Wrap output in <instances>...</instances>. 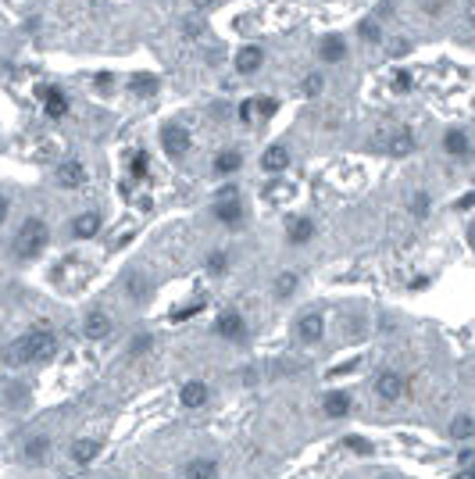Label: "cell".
I'll list each match as a JSON object with an SVG mask.
<instances>
[{
	"label": "cell",
	"mask_w": 475,
	"mask_h": 479,
	"mask_svg": "<svg viewBox=\"0 0 475 479\" xmlns=\"http://www.w3.org/2000/svg\"><path fill=\"white\" fill-rule=\"evenodd\" d=\"M58 354V340L51 329H33L26 336H19L11 347H8V365H36V361H51Z\"/></svg>",
	"instance_id": "cell-1"
},
{
	"label": "cell",
	"mask_w": 475,
	"mask_h": 479,
	"mask_svg": "<svg viewBox=\"0 0 475 479\" xmlns=\"http://www.w3.org/2000/svg\"><path fill=\"white\" fill-rule=\"evenodd\" d=\"M47 240H51L47 222H43V218H26V222H22V229L15 232V240H11V251H15V258H19V262H33V258H40V254H43Z\"/></svg>",
	"instance_id": "cell-2"
},
{
	"label": "cell",
	"mask_w": 475,
	"mask_h": 479,
	"mask_svg": "<svg viewBox=\"0 0 475 479\" xmlns=\"http://www.w3.org/2000/svg\"><path fill=\"white\" fill-rule=\"evenodd\" d=\"M214 218L225 222V225H240V222H244V200H240V190H236V186H221V190H218Z\"/></svg>",
	"instance_id": "cell-3"
},
{
	"label": "cell",
	"mask_w": 475,
	"mask_h": 479,
	"mask_svg": "<svg viewBox=\"0 0 475 479\" xmlns=\"http://www.w3.org/2000/svg\"><path fill=\"white\" fill-rule=\"evenodd\" d=\"M161 150L168 154V158H182L186 150H189V133L179 125V122H168V125H161Z\"/></svg>",
	"instance_id": "cell-4"
},
{
	"label": "cell",
	"mask_w": 475,
	"mask_h": 479,
	"mask_svg": "<svg viewBox=\"0 0 475 479\" xmlns=\"http://www.w3.org/2000/svg\"><path fill=\"white\" fill-rule=\"evenodd\" d=\"M214 333H218L221 340H244V336H247V322H244V315L236 311V308H225V311L214 319Z\"/></svg>",
	"instance_id": "cell-5"
},
{
	"label": "cell",
	"mask_w": 475,
	"mask_h": 479,
	"mask_svg": "<svg viewBox=\"0 0 475 479\" xmlns=\"http://www.w3.org/2000/svg\"><path fill=\"white\" fill-rule=\"evenodd\" d=\"M36 97L43 101V115H47V118L58 122V118L68 115V97H65L58 86H36Z\"/></svg>",
	"instance_id": "cell-6"
},
{
	"label": "cell",
	"mask_w": 475,
	"mask_h": 479,
	"mask_svg": "<svg viewBox=\"0 0 475 479\" xmlns=\"http://www.w3.org/2000/svg\"><path fill=\"white\" fill-rule=\"evenodd\" d=\"M400 393H404V376L393 372V369H382L375 376V397L379 401H400Z\"/></svg>",
	"instance_id": "cell-7"
},
{
	"label": "cell",
	"mask_w": 475,
	"mask_h": 479,
	"mask_svg": "<svg viewBox=\"0 0 475 479\" xmlns=\"http://www.w3.org/2000/svg\"><path fill=\"white\" fill-rule=\"evenodd\" d=\"M100 225H104V218H100L97 211H83V215H75V222H72V236H75V240H93V236L100 232Z\"/></svg>",
	"instance_id": "cell-8"
},
{
	"label": "cell",
	"mask_w": 475,
	"mask_h": 479,
	"mask_svg": "<svg viewBox=\"0 0 475 479\" xmlns=\"http://www.w3.org/2000/svg\"><path fill=\"white\" fill-rule=\"evenodd\" d=\"M83 333H86V340H108L111 336V319L104 315V311H90L86 315V322H83Z\"/></svg>",
	"instance_id": "cell-9"
},
{
	"label": "cell",
	"mask_w": 475,
	"mask_h": 479,
	"mask_svg": "<svg viewBox=\"0 0 475 479\" xmlns=\"http://www.w3.org/2000/svg\"><path fill=\"white\" fill-rule=\"evenodd\" d=\"M207 386L200 383V379H189V383H182L179 386V401H182V408H204L207 404Z\"/></svg>",
	"instance_id": "cell-10"
},
{
	"label": "cell",
	"mask_w": 475,
	"mask_h": 479,
	"mask_svg": "<svg viewBox=\"0 0 475 479\" xmlns=\"http://www.w3.org/2000/svg\"><path fill=\"white\" fill-rule=\"evenodd\" d=\"M265 65V51L261 47H240V54H236V68H240V76H254L258 68Z\"/></svg>",
	"instance_id": "cell-11"
},
{
	"label": "cell",
	"mask_w": 475,
	"mask_h": 479,
	"mask_svg": "<svg viewBox=\"0 0 475 479\" xmlns=\"http://www.w3.org/2000/svg\"><path fill=\"white\" fill-rule=\"evenodd\" d=\"M286 165H290V150H286V143H272L265 154H261V168L265 172H286Z\"/></svg>",
	"instance_id": "cell-12"
},
{
	"label": "cell",
	"mask_w": 475,
	"mask_h": 479,
	"mask_svg": "<svg viewBox=\"0 0 475 479\" xmlns=\"http://www.w3.org/2000/svg\"><path fill=\"white\" fill-rule=\"evenodd\" d=\"M322 333H325V319L322 315H304L301 322H297V336L304 340V344H318L322 340Z\"/></svg>",
	"instance_id": "cell-13"
},
{
	"label": "cell",
	"mask_w": 475,
	"mask_h": 479,
	"mask_svg": "<svg viewBox=\"0 0 475 479\" xmlns=\"http://www.w3.org/2000/svg\"><path fill=\"white\" fill-rule=\"evenodd\" d=\"M218 475V465L211 458H193L182 465V479H214Z\"/></svg>",
	"instance_id": "cell-14"
},
{
	"label": "cell",
	"mask_w": 475,
	"mask_h": 479,
	"mask_svg": "<svg viewBox=\"0 0 475 479\" xmlns=\"http://www.w3.org/2000/svg\"><path fill=\"white\" fill-rule=\"evenodd\" d=\"M322 408H325V415H329V418H343V415H350V393L333 390V393H325Z\"/></svg>",
	"instance_id": "cell-15"
},
{
	"label": "cell",
	"mask_w": 475,
	"mask_h": 479,
	"mask_svg": "<svg viewBox=\"0 0 475 479\" xmlns=\"http://www.w3.org/2000/svg\"><path fill=\"white\" fill-rule=\"evenodd\" d=\"M97 454H100V440L83 436V440L72 443V461H75V465H90V461H97Z\"/></svg>",
	"instance_id": "cell-16"
},
{
	"label": "cell",
	"mask_w": 475,
	"mask_h": 479,
	"mask_svg": "<svg viewBox=\"0 0 475 479\" xmlns=\"http://www.w3.org/2000/svg\"><path fill=\"white\" fill-rule=\"evenodd\" d=\"M443 150H447L450 158H468V154H471V143H468V136H464L461 129H450V133L443 136Z\"/></svg>",
	"instance_id": "cell-17"
},
{
	"label": "cell",
	"mask_w": 475,
	"mask_h": 479,
	"mask_svg": "<svg viewBox=\"0 0 475 479\" xmlns=\"http://www.w3.org/2000/svg\"><path fill=\"white\" fill-rule=\"evenodd\" d=\"M58 182H61V186H68V190H75V186H83V182H86V168H83L79 161H65V165L58 168Z\"/></svg>",
	"instance_id": "cell-18"
},
{
	"label": "cell",
	"mask_w": 475,
	"mask_h": 479,
	"mask_svg": "<svg viewBox=\"0 0 475 479\" xmlns=\"http://www.w3.org/2000/svg\"><path fill=\"white\" fill-rule=\"evenodd\" d=\"M447 436L457 440V443L471 440V436H475V418H471V415H454V422L447 426Z\"/></svg>",
	"instance_id": "cell-19"
},
{
	"label": "cell",
	"mask_w": 475,
	"mask_h": 479,
	"mask_svg": "<svg viewBox=\"0 0 475 479\" xmlns=\"http://www.w3.org/2000/svg\"><path fill=\"white\" fill-rule=\"evenodd\" d=\"M47 454H51V436H33V440H26V450H22V458H26L29 465H40Z\"/></svg>",
	"instance_id": "cell-20"
},
{
	"label": "cell",
	"mask_w": 475,
	"mask_h": 479,
	"mask_svg": "<svg viewBox=\"0 0 475 479\" xmlns=\"http://www.w3.org/2000/svg\"><path fill=\"white\" fill-rule=\"evenodd\" d=\"M311 236H315L311 218H293V222L286 225V240H290V244H308Z\"/></svg>",
	"instance_id": "cell-21"
},
{
	"label": "cell",
	"mask_w": 475,
	"mask_h": 479,
	"mask_svg": "<svg viewBox=\"0 0 475 479\" xmlns=\"http://www.w3.org/2000/svg\"><path fill=\"white\" fill-rule=\"evenodd\" d=\"M240 165H244V154H240V150H221V154L214 158V172H218V175L240 172Z\"/></svg>",
	"instance_id": "cell-22"
},
{
	"label": "cell",
	"mask_w": 475,
	"mask_h": 479,
	"mask_svg": "<svg viewBox=\"0 0 475 479\" xmlns=\"http://www.w3.org/2000/svg\"><path fill=\"white\" fill-rule=\"evenodd\" d=\"M318 54H322L325 61H343V58H347V43H343V36H325V40L318 43Z\"/></svg>",
	"instance_id": "cell-23"
},
{
	"label": "cell",
	"mask_w": 475,
	"mask_h": 479,
	"mask_svg": "<svg viewBox=\"0 0 475 479\" xmlns=\"http://www.w3.org/2000/svg\"><path fill=\"white\" fill-rule=\"evenodd\" d=\"M157 86H161V79H157V76H150V72L132 76V93H136V97H154V93H157Z\"/></svg>",
	"instance_id": "cell-24"
},
{
	"label": "cell",
	"mask_w": 475,
	"mask_h": 479,
	"mask_svg": "<svg viewBox=\"0 0 475 479\" xmlns=\"http://www.w3.org/2000/svg\"><path fill=\"white\" fill-rule=\"evenodd\" d=\"M125 294L132 301H147V276L143 272H129L125 276Z\"/></svg>",
	"instance_id": "cell-25"
},
{
	"label": "cell",
	"mask_w": 475,
	"mask_h": 479,
	"mask_svg": "<svg viewBox=\"0 0 475 479\" xmlns=\"http://www.w3.org/2000/svg\"><path fill=\"white\" fill-rule=\"evenodd\" d=\"M386 150H390L393 158H407V154L414 150V136H411V133H400V136H393V140H390V147H386Z\"/></svg>",
	"instance_id": "cell-26"
},
{
	"label": "cell",
	"mask_w": 475,
	"mask_h": 479,
	"mask_svg": "<svg viewBox=\"0 0 475 479\" xmlns=\"http://www.w3.org/2000/svg\"><path fill=\"white\" fill-rule=\"evenodd\" d=\"M297 294V272H283L279 279H276V297L279 301H290Z\"/></svg>",
	"instance_id": "cell-27"
},
{
	"label": "cell",
	"mask_w": 475,
	"mask_h": 479,
	"mask_svg": "<svg viewBox=\"0 0 475 479\" xmlns=\"http://www.w3.org/2000/svg\"><path fill=\"white\" fill-rule=\"evenodd\" d=\"M357 36H361L365 43H379V40H382V26H379L375 19H365V22L357 26Z\"/></svg>",
	"instance_id": "cell-28"
},
{
	"label": "cell",
	"mask_w": 475,
	"mask_h": 479,
	"mask_svg": "<svg viewBox=\"0 0 475 479\" xmlns=\"http://www.w3.org/2000/svg\"><path fill=\"white\" fill-rule=\"evenodd\" d=\"M225 269H229V254H225V251H214V254L207 258V272H211V276H221Z\"/></svg>",
	"instance_id": "cell-29"
},
{
	"label": "cell",
	"mask_w": 475,
	"mask_h": 479,
	"mask_svg": "<svg viewBox=\"0 0 475 479\" xmlns=\"http://www.w3.org/2000/svg\"><path fill=\"white\" fill-rule=\"evenodd\" d=\"M322 90H325V79H322L318 72H311V76L304 79V97H318Z\"/></svg>",
	"instance_id": "cell-30"
},
{
	"label": "cell",
	"mask_w": 475,
	"mask_h": 479,
	"mask_svg": "<svg viewBox=\"0 0 475 479\" xmlns=\"http://www.w3.org/2000/svg\"><path fill=\"white\" fill-rule=\"evenodd\" d=\"M154 347V336L150 333H140V336H132V344H129V354H147Z\"/></svg>",
	"instance_id": "cell-31"
},
{
	"label": "cell",
	"mask_w": 475,
	"mask_h": 479,
	"mask_svg": "<svg viewBox=\"0 0 475 479\" xmlns=\"http://www.w3.org/2000/svg\"><path fill=\"white\" fill-rule=\"evenodd\" d=\"M411 215L414 218H425L429 215V193H414L411 197Z\"/></svg>",
	"instance_id": "cell-32"
},
{
	"label": "cell",
	"mask_w": 475,
	"mask_h": 479,
	"mask_svg": "<svg viewBox=\"0 0 475 479\" xmlns=\"http://www.w3.org/2000/svg\"><path fill=\"white\" fill-rule=\"evenodd\" d=\"M132 179H147V150H136V158H132Z\"/></svg>",
	"instance_id": "cell-33"
},
{
	"label": "cell",
	"mask_w": 475,
	"mask_h": 479,
	"mask_svg": "<svg viewBox=\"0 0 475 479\" xmlns=\"http://www.w3.org/2000/svg\"><path fill=\"white\" fill-rule=\"evenodd\" d=\"M343 443H347L350 450H357V454H372V443H368L365 436H347Z\"/></svg>",
	"instance_id": "cell-34"
},
{
	"label": "cell",
	"mask_w": 475,
	"mask_h": 479,
	"mask_svg": "<svg viewBox=\"0 0 475 479\" xmlns=\"http://www.w3.org/2000/svg\"><path fill=\"white\" fill-rule=\"evenodd\" d=\"M393 90H397V93H407V90H411V72L400 68V72L393 76Z\"/></svg>",
	"instance_id": "cell-35"
},
{
	"label": "cell",
	"mask_w": 475,
	"mask_h": 479,
	"mask_svg": "<svg viewBox=\"0 0 475 479\" xmlns=\"http://www.w3.org/2000/svg\"><path fill=\"white\" fill-rule=\"evenodd\" d=\"M258 111L268 118V115H276V111H279V101H276V97H258Z\"/></svg>",
	"instance_id": "cell-36"
},
{
	"label": "cell",
	"mask_w": 475,
	"mask_h": 479,
	"mask_svg": "<svg viewBox=\"0 0 475 479\" xmlns=\"http://www.w3.org/2000/svg\"><path fill=\"white\" fill-rule=\"evenodd\" d=\"M182 33H186V36H189V40H197V36H200V33H204V26H200V22H197V19H189V22H182Z\"/></svg>",
	"instance_id": "cell-37"
},
{
	"label": "cell",
	"mask_w": 475,
	"mask_h": 479,
	"mask_svg": "<svg viewBox=\"0 0 475 479\" xmlns=\"http://www.w3.org/2000/svg\"><path fill=\"white\" fill-rule=\"evenodd\" d=\"M254 111H258V101H244V104H240V118H244V122H251Z\"/></svg>",
	"instance_id": "cell-38"
},
{
	"label": "cell",
	"mask_w": 475,
	"mask_h": 479,
	"mask_svg": "<svg viewBox=\"0 0 475 479\" xmlns=\"http://www.w3.org/2000/svg\"><path fill=\"white\" fill-rule=\"evenodd\" d=\"M197 311H200V304H189V308H179V311H175L172 319H175V322H186V319H193Z\"/></svg>",
	"instance_id": "cell-39"
},
{
	"label": "cell",
	"mask_w": 475,
	"mask_h": 479,
	"mask_svg": "<svg viewBox=\"0 0 475 479\" xmlns=\"http://www.w3.org/2000/svg\"><path fill=\"white\" fill-rule=\"evenodd\" d=\"M471 204H475V190H471V193H464V197L457 200V211H468Z\"/></svg>",
	"instance_id": "cell-40"
},
{
	"label": "cell",
	"mask_w": 475,
	"mask_h": 479,
	"mask_svg": "<svg viewBox=\"0 0 475 479\" xmlns=\"http://www.w3.org/2000/svg\"><path fill=\"white\" fill-rule=\"evenodd\" d=\"M443 4H450V0H429V4H425V11H429V15H436Z\"/></svg>",
	"instance_id": "cell-41"
},
{
	"label": "cell",
	"mask_w": 475,
	"mask_h": 479,
	"mask_svg": "<svg viewBox=\"0 0 475 479\" xmlns=\"http://www.w3.org/2000/svg\"><path fill=\"white\" fill-rule=\"evenodd\" d=\"M390 51H393V54H407V40H397Z\"/></svg>",
	"instance_id": "cell-42"
},
{
	"label": "cell",
	"mask_w": 475,
	"mask_h": 479,
	"mask_svg": "<svg viewBox=\"0 0 475 479\" xmlns=\"http://www.w3.org/2000/svg\"><path fill=\"white\" fill-rule=\"evenodd\" d=\"M454 479H475V472H471V468H457Z\"/></svg>",
	"instance_id": "cell-43"
},
{
	"label": "cell",
	"mask_w": 475,
	"mask_h": 479,
	"mask_svg": "<svg viewBox=\"0 0 475 479\" xmlns=\"http://www.w3.org/2000/svg\"><path fill=\"white\" fill-rule=\"evenodd\" d=\"M4 218H8V200L0 197V225H4Z\"/></svg>",
	"instance_id": "cell-44"
},
{
	"label": "cell",
	"mask_w": 475,
	"mask_h": 479,
	"mask_svg": "<svg viewBox=\"0 0 475 479\" xmlns=\"http://www.w3.org/2000/svg\"><path fill=\"white\" fill-rule=\"evenodd\" d=\"M468 26L475 29V0H471V4H468Z\"/></svg>",
	"instance_id": "cell-45"
},
{
	"label": "cell",
	"mask_w": 475,
	"mask_h": 479,
	"mask_svg": "<svg viewBox=\"0 0 475 479\" xmlns=\"http://www.w3.org/2000/svg\"><path fill=\"white\" fill-rule=\"evenodd\" d=\"M468 244L475 247V225H471V232H468Z\"/></svg>",
	"instance_id": "cell-46"
},
{
	"label": "cell",
	"mask_w": 475,
	"mask_h": 479,
	"mask_svg": "<svg viewBox=\"0 0 475 479\" xmlns=\"http://www.w3.org/2000/svg\"><path fill=\"white\" fill-rule=\"evenodd\" d=\"M193 4H197V8H207V4H211V0H193Z\"/></svg>",
	"instance_id": "cell-47"
},
{
	"label": "cell",
	"mask_w": 475,
	"mask_h": 479,
	"mask_svg": "<svg viewBox=\"0 0 475 479\" xmlns=\"http://www.w3.org/2000/svg\"><path fill=\"white\" fill-rule=\"evenodd\" d=\"M468 468H471V472H475V461H471V465H468Z\"/></svg>",
	"instance_id": "cell-48"
}]
</instances>
